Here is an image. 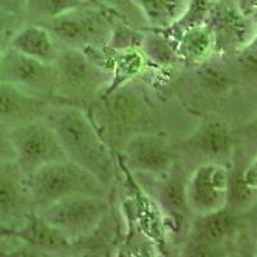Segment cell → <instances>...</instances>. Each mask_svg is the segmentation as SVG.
<instances>
[{"instance_id":"5b68a950","label":"cell","mask_w":257,"mask_h":257,"mask_svg":"<svg viewBox=\"0 0 257 257\" xmlns=\"http://www.w3.org/2000/svg\"><path fill=\"white\" fill-rule=\"evenodd\" d=\"M53 64L58 79L57 98L64 104L86 109L112 81L111 70L94 62L80 50L59 45L58 57Z\"/></svg>"},{"instance_id":"f546056e","label":"cell","mask_w":257,"mask_h":257,"mask_svg":"<svg viewBox=\"0 0 257 257\" xmlns=\"http://www.w3.org/2000/svg\"><path fill=\"white\" fill-rule=\"evenodd\" d=\"M3 231H4V228H3V226H2V224H0V235L3 234Z\"/></svg>"},{"instance_id":"30bf717a","label":"cell","mask_w":257,"mask_h":257,"mask_svg":"<svg viewBox=\"0 0 257 257\" xmlns=\"http://www.w3.org/2000/svg\"><path fill=\"white\" fill-rule=\"evenodd\" d=\"M257 203V120L242 126L240 139L229 166L228 203L239 213Z\"/></svg>"},{"instance_id":"4fadbf2b","label":"cell","mask_w":257,"mask_h":257,"mask_svg":"<svg viewBox=\"0 0 257 257\" xmlns=\"http://www.w3.org/2000/svg\"><path fill=\"white\" fill-rule=\"evenodd\" d=\"M116 157L130 174L161 175L175 165V141L161 133H142L130 138Z\"/></svg>"},{"instance_id":"9c48e42d","label":"cell","mask_w":257,"mask_h":257,"mask_svg":"<svg viewBox=\"0 0 257 257\" xmlns=\"http://www.w3.org/2000/svg\"><path fill=\"white\" fill-rule=\"evenodd\" d=\"M111 208V198L73 196L50 203L36 211V213L68 242L73 243L95 230Z\"/></svg>"},{"instance_id":"ba28073f","label":"cell","mask_w":257,"mask_h":257,"mask_svg":"<svg viewBox=\"0 0 257 257\" xmlns=\"http://www.w3.org/2000/svg\"><path fill=\"white\" fill-rule=\"evenodd\" d=\"M243 213L225 206L193 215L178 256H235V240Z\"/></svg>"},{"instance_id":"52a82bcc","label":"cell","mask_w":257,"mask_h":257,"mask_svg":"<svg viewBox=\"0 0 257 257\" xmlns=\"http://www.w3.org/2000/svg\"><path fill=\"white\" fill-rule=\"evenodd\" d=\"M114 16L96 4L80 7L41 22L61 47L89 53L108 47Z\"/></svg>"},{"instance_id":"8992f818","label":"cell","mask_w":257,"mask_h":257,"mask_svg":"<svg viewBox=\"0 0 257 257\" xmlns=\"http://www.w3.org/2000/svg\"><path fill=\"white\" fill-rule=\"evenodd\" d=\"M35 210L73 196H98L112 199V190L93 174L70 160L45 165L27 176Z\"/></svg>"},{"instance_id":"7a4b0ae2","label":"cell","mask_w":257,"mask_h":257,"mask_svg":"<svg viewBox=\"0 0 257 257\" xmlns=\"http://www.w3.org/2000/svg\"><path fill=\"white\" fill-rule=\"evenodd\" d=\"M171 93L198 117L216 116L237 125L257 120V89L243 81L233 54H216L194 64H179Z\"/></svg>"},{"instance_id":"d6986e66","label":"cell","mask_w":257,"mask_h":257,"mask_svg":"<svg viewBox=\"0 0 257 257\" xmlns=\"http://www.w3.org/2000/svg\"><path fill=\"white\" fill-rule=\"evenodd\" d=\"M8 47L44 63H54L59 53V44L49 31L41 25L32 22H25L13 34Z\"/></svg>"},{"instance_id":"e0dca14e","label":"cell","mask_w":257,"mask_h":257,"mask_svg":"<svg viewBox=\"0 0 257 257\" xmlns=\"http://www.w3.org/2000/svg\"><path fill=\"white\" fill-rule=\"evenodd\" d=\"M54 104L62 103L31 95L9 82L0 81V125L11 128L43 118Z\"/></svg>"},{"instance_id":"484cf974","label":"cell","mask_w":257,"mask_h":257,"mask_svg":"<svg viewBox=\"0 0 257 257\" xmlns=\"http://www.w3.org/2000/svg\"><path fill=\"white\" fill-rule=\"evenodd\" d=\"M26 22L22 13L0 9V45L6 49L16 31Z\"/></svg>"},{"instance_id":"6da1fadb","label":"cell","mask_w":257,"mask_h":257,"mask_svg":"<svg viewBox=\"0 0 257 257\" xmlns=\"http://www.w3.org/2000/svg\"><path fill=\"white\" fill-rule=\"evenodd\" d=\"M85 112L114 153L142 133H161L178 142L199 120L174 94L156 90L139 76L100 95Z\"/></svg>"},{"instance_id":"83f0119b","label":"cell","mask_w":257,"mask_h":257,"mask_svg":"<svg viewBox=\"0 0 257 257\" xmlns=\"http://www.w3.org/2000/svg\"><path fill=\"white\" fill-rule=\"evenodd\" d=\"M0 9H7V11H13V12L25 15L24 3H20L17 0H0Z\"/></svg>"},{"instance_id":"603a6c76","label":"cell","mask_w":257,"mask_h":257,"mask_svg":"<svg viewBox=\"0 0 257 257\" xmlns=\"http://www.w3.org/2000/svg\"><path fill=\"white\" fill-rule=\"evenodd\" d=\"M90 4L91 0H24V12L26 22L41 24Z\"/></svg>"},{"instance_id":"4316f807","label":"cell","mask_w":257,"mask_h":257,"mask_svg":"<svg viewBox=\"0 0 257 257\" xmlns=\"http://www.w3.org/2000/svg\"><path fill=\"white\" fill-rule=\"evenodd\" d=\"M11 161H16V152L13 148L9 127L0 125V166Z\"/></svg>"},{"instance_id":"d4e9b609","label":"cell","mask_w":257,"mask_h":257,"mask_svg":"<svg viewBox=\"0 0 257 257\" xmlns=\"http://www.w3.org/2000/svg\"><path fill=\"white\" fill-rule=\"evenodd\" d=\"M147 31L144 30L135 29L114 17L113 31L108 47L113 50L141 49Z\"/></svg>"},{"instance_id":"ffe728a7","label":"cell","mask_w":257,"mask_h":257,"mask_svg":"<svg viewBox=\"0 0 257 257\" xmlns=\"http://www.w3.org/2000/svg\"><path fill=\"white\" fill-rule=\"evenodd\" d=\"M174 44L179 59L184 64L199 63L215 53L212 35L206 25L183 31Z\"/></svg>"},{"instance_id":"8fae6325","label":"cell","mask_w":257,"mask_h":257,"mask_svg":"<svg viewBox=\"0 0 257 257\" xmlns=\"http://www.w3.org/2000/svg\"><path fill=\"white\" fill-rule=\"evenodd\" d=\"M16 162L27 176L45 165L67 160L54 128L43 118L9 128Z\"/></svg>"},{"instance_id":"cb8c5ba5","label":"cell","mask_w":257,"mask_h":257,"mask_svg":"<svg viewBox=\"0 0 257 257\" xmlns=\"http://www.w3.org/2000/svg\"><path fill=\"white\" fill-rule=\"evenodd\" d=\"M94 4L108 11L111 15L135 29L151 31L134 0H91Z\"/></svg>"},{"instance_id":"277c9868","label":"cell","mask_w":257,"mask_h":257,"mask_svg":"<svg viewBox=\"0 0 257 257\" xmlns=\"http://www.w3.org/2000/svg\"><path fill=\"white\" fill-rule=\"evenodd\" d=\"M242 126L221 117H199L196 126L175 142L176 161L190 171L202 164L229 167L240 139Z\"/></svg>"},{"instance_id":"2e32d148","label":"cell","mask_w":257,"mask_h":257,"mask_svg":"<svg viewBox=\"0 0 257 257\" xmlns=\"http://www.w3.org/2000/svg\"><path fill=\"white\" fill-rule=\"evenodd\" d=\"M36 212L27 175L16 161L0 166V224L6 231L22 228Z\"/></svg>"},{"instance_id":"ac0fdd59","label":"cell","mask_w":257,"mask_h":257,"mask_svg":"<svg viewBox=\"0 0 257 257\" xmlns=\"http://www.w3.org/2000/svg\"><path fill=\"white\" fill-rule=\"evenodd\" d=\"M3 233L21 240L43 257L73 256L72 243L68 242L56 229L43 221L36 212L22 228L13 231L4 230Z\"/></svg>"},{"instance_id":"3957f363","label":"cell","mask_w":257,"mask_h":257,"mask_svg":"<svg viewBox=\"0 0 257 257\" xmlns=\"http://www.w3.org/2000/svg\"><path fill=\"white\" fill-rule=\"evenodd\" d=\"M44 118L54 128L67 160L93 174L113 192L122 178L116 153L103 141L85 109L54 104Z\"/></svg>"},{"instance_id":"5bb4252c","label":"cell","mask_w":257,"mask_h":257,"mask_svg":"<svg viewBox=\"0 0 257 257\" xmlns=\"http://www.w3.org/2000/svg\"><path fill=\"white\" fill-rule=\"evenodd\" d=\"M0 81L9 82L31 95L64 104L57 98L58 79L54 64L30 58L9 47L3 52Z\"/></svg>"},{"instance_id":"7c38bea8","label":"cell","mask_w":257,"mask_h":257,"mask_svg":"<svg viewBox=\"0 0 257 257\" xmlns=\"http://www.w3.org/2000/svg\"><path fill=\"white\" fill-rule=\"evenodd\" d=\"M205 25L216 54H233L256 41V16L245 12L239 0H216Z\"/></svg>"},{"instance_id":"f1b7e54d","label":"cell","mask_w":257,"mask_h":257,"mask_svg":"<svg viewBox=\"0 0 257 257\" xmlns=\"http://www.w3.org/2000/svg\"><path fill=\"white\" fill-rule=\"evenodd\" d=\"M3 52H4V48L0 45V64H2V58H3Z\"/></svg>"},{"instance_id":"44dd1931","label":"cell","mask_w":257,"mask_h":257,"mask_svg":"<svg viewBox=\"0 0 257 257\" xmlns=\"http://www.w3.org/2000/svg\"><path fill=\"white\" fill-rule=\"evenodd\" d=\"M151 30L165 31L178 22L187 11L188 0H134Z\"/></svg>"},{"instance_id":"7402d4cb","label":"cell","mask_w":257,"mask_h":257,"mask_svg":"<svg viewBox=\"0 0 257 257\" xmlns=\"http://www.w3.org/2000/svg\"><path fill=\"white\" fill-rule=\"evenodd\" d=\"M146 68V59L139 49H112V81L104 93L109 94L125 82L135 79Z\"/></svg>"},{"instance_id":"9a60e30c","label":"cell","mask_w":257,"mask_h":257,"mask_svg":"<svg viewBox=\"0 0 257 257\" xmlns=\"http://www.w3.org/2000/svg\"><path fill=\"white\" fill-rule=\"evenodd\" d=\"M229 167L202 164L188 175L185 201L192 215H203L225 207L228 203Z\"/></svg>"}]
</instances>
